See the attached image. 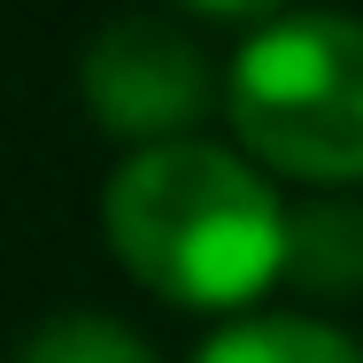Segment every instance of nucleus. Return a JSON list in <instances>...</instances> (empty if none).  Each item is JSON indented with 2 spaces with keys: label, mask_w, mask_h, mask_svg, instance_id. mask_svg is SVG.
Segmentation results:
<instances>
[{
  "label": "nucleus",
  "mask_w": 363,
  "mask_h": 363,
  "mask_svg": "<svg viewBox=\"0 0 363 363\" xmlns=\"http://www.w3.org/2000/svg\"><path fill=\"white\" fill-rule=\"evenodd\" d=\"M101 217L124 271L178 309H247L271 279H286L294 217L240 155L209 140L140 147L108 178Z\"/></svg>",
  "instance_id": "nucleus-1"
},
{
  "label": "nucleus",
  "mask_w": 363,
  "mask_h": 363,
  "mask_svg": "<svg viewBox=\"0 0 363 363\" xmlns=\"http://www.w3.org/2000/svg\"><path fill=\"white\" fill-rule=\"evenodd\" d=\"M232 132L255 162L309 178V186H356L363 178V23L356 16H279L263 23L224 77Z\"/></svg>",
  "instance_id": "nucleus-2"
},
{
  "label": "nucleus",
  "mask_w": 363,
  "mask_h": 363,
  "mask_svg": "<svg viewBox=\"0 0 363 363\" xmlns=\"http://www.w3.org/2000/svg\"><path fill=\"white\" fill-rule=\"evenodd\" d=\"M209 93H217L209 55L178 23H155V16L108 23L93 39V55H85V108L116 140L162 147V140H178V132H194L209 116Z\"/></svg>",
  "instance_id": "nucleus-3"
},
{
  "label": "nucleus",
  "mask_w": 363,
  "mask_h": 363,
  "mask_svg": "<svg viewBox=\"0 0 363 363\" xmlns=\"http://www.w3.org/2000/svg\"><path fill=\"white\" fill-rule=\"evenodd\" d=\"M286 279L301 294H363V209H348V201L294 209Z\"/></svg>",
  "instance_id": "nucleus-4"
},
{
  "label": "nucleus",
  "mask_w": 363,
  "mask_h": 363,
  "mask_svg": "<svg viewBox=\"0 0 363 363\" xmlns=\"http://www.w3.org/2000/svg\"><path fill=\"white\" fill-rule=\"evenodd\" d=\"M194 363H363V348L333 325H309V317H255V325L217 333Z\"/></svg>",
  "instance_id": "nucleus-5"
},
{
  "label": "nucleus",
  "mask_w": 363,
  "mask_h": 363,
  "mask_svg": "<svg viewBox=\"0 0 363 363\" xmlns=\"http://www.w3.org/2000/svg\"><path fill=\"white\" fill-rule=\"evenodd\" d=\"M16 363H155V348H147L132 325H116V317H47L23 348H16Z\"/></svg>",
  "instance_id": "nucleus-6"
},
{
  "label": "nucleus",
  "mask_w": 363,
  "mask_h": 363,
  "mask_svg": "<svg viewBox=\"0 0 363 363\" xmlns=\"http://www.w3.org/2000/svg\"><path fill=\"white\" fill-rule=\"evenodd\" d=\"M186 8H201V16H263L279 0H186Z\"/></svg>",
  "instance_id": "nucleus-7"
}]
</instances>
